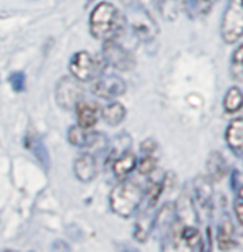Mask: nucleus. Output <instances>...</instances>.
<instances>
[{"mask_svg":"<svg viewBox=\"0 0 243 252\" xmlns=\"http://www.w3.org/2000/svg\"><path fill=\"white\" fill-rule=\"evenodd\" d=\"M73 173L78 182L81 183H89L96 178L98 175V163L96 158L91 154H81L76 157L73 163Z\"/></svg>","mask_w":243,"mask_h":252,"instance_id":"nucleus-11","label":"nucleus"},{"mask_svg":"<svg viewBox=\"0 0 243 252\" xmlns=\"http://www.w3.org/2000/svg\"><path fill=\"white\" fill-rule=\"evenodd\" d=\"M225 142L233 154L243 157V117L230 121L225 129Z\"/></svg>","mask_w":243,"mask_h":252,"instance_id":"nucleus-14","label":"nucleus"},{"mask_svg":"<svg viewBox=\"0 0 243 252\" xmlns=\"http://www.w3.org/2000/svg\"><path fill=\"white\" fill-rule=\"evenodd\" d=\"M220 35L227 45H235L243 38V0H228L220 23Z\"/></svg>","mask_w":243,"mask_h":252,"instance_id":"nucleus-4","label":"nucleus"},{"mask_svg":"<svg viewBox=\"0 0 243 252\" xmlns=\"http://www.w3.org/2000/svg\"><path fill=\"white\" fill-rule=\"evenodd\" d=\"M217 0H192V10L195 15L199 17H203V15H208L212 12L213 5H215Z\"/></svg>","mask_w":243,"mask_h":252,"instance_id":"nucleus-25","label":"nucleus"},{"mask_svg":"<svg viewBox=\"0 0 243 252\" xmlns=\"http://www.w3.org/2000/svg\"><path fill=\"white\" fill-rule=\"evenodd\" d=\"M25 147L37 157V160L40 161V163H43L46 168H48L50 166V155H48V152H46V147H45L43 142H41L40 139H37V137H33V135H27Z\"/></svg>","mask_w":243,"mask_h":252,"instance_id":"nucleus-20","label":"nucleus"},{"mask_svg":"<svg viewBox=\"0 0 243 252\" xmlns=\"http://www.w3.org/2000/svg\"><path fill=\"white\" fill-rule=\"evenodd\" d=\"M33 2H37V0H33Z\"/></svg>","mask_w":243,"mask_h":252,"instance_id":"nucleus-30","label":"nucleus"},{"mask_svg":"<svg viewBox=\"0 0 243 252\" xmlns=\"http://www.w3.org/2000/svg\"><path fill=\"white\" fill-rule=\"evenodd\" d=\"M104 61L103 56L91 55L89 51H76L70 60V73L75 79L80 83H86V81H94L98 76L104 73Z\"/></svg>","mask_w":243,"mask_h":252,"instance_id":"nucleus-3","label":"nucleus"},{"mask_svg":"<svg viewBox=\"0 0 243 252\" xmlns=\"http://www.w3.org/2000/svg\"><path fill=\"white\" fill-rule=\"evenodd\" d=\"M51 249H53V251H58V249H66V251H68L70 246H61V241H56L55 244L51 246Z\"/></svg>","mask_w":243,"mask_h":252,"instance_id":"nucleus-29","label":"nucleus"},{"mask_svg":"<svg viewBox=\"0 0 243 252\" xmlns=\"http://www.w3.org/2000/svg\"><path fill=\"white\" fill-rule=\"evenodd\" d=\"M103 58L106 64L118 71H131L136 66L134 56L122 45H119L118 40L103 41Z\"/></svg>","mask_w":243,"mask_h":252,"instance_id":"nucleus-7","label":"nucleus"},{"mask_svg":"<svg viewBox=\"0 0 243 252\" xmlns=\"http://www.w3.org/2000/svg\"><path fill=\"white\" fill-rule=\"evenodd\" d=\"M129 23L131 30L137 36V40L144 41V43H149V41L154 40L157 36V32H159L157 20L152 18L149 13H146L141 7L129 17Z\"/></svg>","mask_w":243,"mask_h":252,"instance_id":"nucleus-9","label":"nucleus"},{"mask_svg":"<svg viewBox=\"0 0 243 252\" xmlns=\"http://www.w3.org/2000/svg\"><path fill=\"white\" fill-rule=\"evenodd\" d=\"M136 165H137V157H136L134 152H131V149L122 152L121 155L116 157V158L113 160L114 177H116L118 180L127 178L136 170Z\"/></svg>","mask_w":243,"mask_h":252,"instance_id":"nucleus-15","label":"nucleus"},{"mask_svg":"<svg viewBox=\"0 0 243 252\" xmlns=\"http://www.w3.org/2000/svg\"><path fill=\"white\" fill-rule=\"evenodd\" d=\"M131 149V139L127 134H121L118 135L116 139L113 142V147L111 150H109V160H114L116 157H119L122 154V152L129 150Z\"/></svg>","mask_w":243,"mask_h":252,"instance_id":"nucleus-22","label":"nucleus"},{"mask_svg":"<svg viewBox=\"0 0 243 252\" xmlns=\"http://www.w3.org/2000/svg\"><path fill=\"white\" fill-rule=\"evenodd\" d=\"M127 116V111H126V106L122 102H119V101H113V102H109L108 106H104L101 109V117H103V121L108 124V126H111V127H116L119 126L122 121L126 119Z\"/></svg>","mask_w":243,"mask_h":252,"instance_id":"nucleus-17","label":"nucleus"},{"mask_svg":"<svg viewBox=\"0 0 243 252\" xmlns=\"http://www.w3.org/2000/svg\"><path fill=\"white\" fill-rule=\"evenodd\" d=\"M73 111L76 112V121L78 126L84 127V129H93L98 124L99 117H101V109L98 107V104H94L91 101H81L76 104Z\"/></svg>","mask_w":243,"mask_h":252,"instance_id":"nucleus-12","label":"nucleus"},{"mask_svg":"<svg viewBox=\"0 0 243 252\" xmlns=\"http://www.w3.org/2000/svg\"><path fill=\"white\" fill-rule=\"evenodd\" d=\"M164 2H165V0H137L139 7L146 13H149L152 18H156L157 15H159V13H162V8H164Z\"/></svg>","mask_w":243,"mask_h":252,"instance_id":"nucleus-23","label":"nucleus"},{"mask_svg":"<svg viewBox=\"0 0 243 252\" xmlns=\"http://www.w3.org/2000/svg\"><path fill=\"white\" fill-rule=\"evenodd\" d=\"M144 201V189L136 182L121 180V183L113 188L109 193V208L116 216L122 220H129L141 209Z\"/></svg>","mask_w":243,"mask_h":252,"instance_id":"nucleus-2","label":"nucleus"},{"mask_svg":"<svg viewBox=\"0 0 243 252\" xmlns=\"http://www.w3.org/2000/svg\"><path fill=\"white\" fill-rule=\"evenodd\" d=\"M136 168L141 175H146L147 177V175H151L157 168V158L154 155H144L141 160H137Z\"/></svg>","mask_w":243,"mask_h":252,"instance_id":"nucleus-24","label":"nucleus"},{"mask_svg":"<svg viewBox=\"0 0 243 252\" xmlns=\"http://www.w3.org/2000/svg\"><path fill=\"white\" fill-rule=\"evenodd\" d=\"M243 109V91L238 86L227 89L223 96V111L227 114H237Z\"/></svg>","mask_w":243,"mask_h":252,"instance_id":"nucleus-19","label":"nucleus"},{"mask_svg":"<svg viewBox=\"0 0 243 252\" xmlns=\"http://www.w3.org/2000/svg\"><path fill=\"white\" fill-rule=\"evenodd\" d=\"M104 135L98 134V132H93L91 129H84L81 126H71L68 129V142L73 147H78V149H93V147L98 145V142L103 139Z\"/></svg>","mask_w":243,"mask_h":252,"instance_id":"nucleus-10","label":"nucleus"},{"mask_svg":"<svg viewBox=\"0 0 243 252\" xmlns=\"http://www.w3.org/2000/svg\"><path fill=\"white\" fill-rule=\"evenodd\" d=\"M154 218H156L154 208H151V206H147L144 211L137 216L132 237H134L139 244H144V242L151 237L152 231H154Z\"/></svg>","mask_w":243,"mask_h":252,"instance_id":"nucleus-13","label":"nucleus"},{"mask_svg":"<svg viewBox=\"0 0 243 252\" xmlns=\"http://www.w3.org/2000/svg\"><path fill=\"white\" fill-rule=\"evenodd\" d=\"M233 213H235V218L238 220V222L243 226V185L237 189L235 201H233Z\"/></svg>","mask_w":243,"mask_h":252,"instance_id":"nucleus-27","label":"nucleus"},{"mask_svg":"<svg viewBox=\"0 0 243 252\" xmlns=\"http://www.w3.org/2000/svg\"><path fill=\"white\" fill-rule=\"evenodd\" d=\"M127 18L111 2H99L89 15V33L99 41L118 40L122 35Z\"/></svg>","mask_w":243,"mask_h":252,"instance_id":"nucleus-1","label":"nucleus"},{"mask_svg":"<svg viewBox=\"0 0 243 252\" xmlns=\"http://www.w3.org/2000/svg\"><path fill=\"white\" fill-rule=\"evenodd\" d=\"M192 201L197 209V215L210 216L212 215V204H213V188L212 180L208 177H199L194 178L192 182Z\"/></svg>","mask_w":243,"mask_h":252,"instance_id":"nucleus-8","label":"nucleus"},{"mask_svg":"<svg viewBox=\"0 0 243 252\" xmlns=\"http://www.w3.org/2000/svg\"><path fill=\"white\" fill-rule=\"evenodd\" d=\"M83 99V88L73 76H63L55 88V101L63 111H73L75 106Z\"/></svg>","mask_w":243,"mask_h":252,"instance_id":"nucleus-5","label":"nucleus"},{"mask_svg":"<svg viewBox=\"0 0 243 252\" xmlns=\"http://www.w3.org/2000/svg\"><path fill=\"white\" fill-rule=\"evenodd\" d=\"M205 168H207L208 178H210L212 182H222L228 173V165H227L225 157L217 150H213L208 154L207 161H205Z\"/></svg>","mask_w":243,"mask_h":252,"instance_id":"nucleus-16","label":"nucleus"},{"mask_svg":"<svg viewBox=\"0 0 243 252\" xmlns=\"http://www.w3.org/2000/svg\"><path fill=\"white\" fill-rule=\"evenodd\" d=\"M141 152L144 155H154L157 150H159V145H157V142L152 139V137H147L146 140L141 142Z\"/></svg>","mask_w":243,"mask_h":252,"instance_id":"nucleus-28","label":"nucleus"},{"mask_svg":"<svg viewBox=\"0 0 243 252\" xmlns=\"http://www.w3.org/2000/svg\"><path fill=\"white\" fill-rule=\"evenodd\" d=\"M230 71H232V78L235 79H243V43L238 45L232 53L230 60Z\"/></svg>","mask_w":243,"mask_h":252,"instance_id":"nucleus-21","label":"nucleus"},{"mask_svg":"<svg viewBox=\"0 0 243 252\" xmlns=\"http://www.w3.org/2000/svg\"><path fill=\"white\" fill-rule=\"evenodd\" d=\"M217 244L220 251H230L235 247V231H233V224L228 218H225L218 226Z\"/></svg>","mask_w":243,"mask_h":252,"instance_id":"nucleus-18","label":"nucleus"},{"mask_svg":"<svg viewBox=\"0 0 243 252\" xmlns=\"http://www.w3.org/2000/svg\"><path fill=\"white\" fill-rule=\"evenodd\" d=\"M127 91L126 81L118 74H101L94 79L93 93L99 99H106V101H114V99L124 96Z\"/></svg>","mask_w":243,"mask_h":252,"instance_id":"nucleus-6","label":"nucleus"},{"mask_svg":"<svg viewBox=\"0 0 243 252\" xmlns=\"http://www.w3.org/2000/svg\"><path fill=\"white\" fill-rule=\"evenodd\" d=\"M8 83H10V86L15 93H23L27 88V76L23 71H13L10 78H8Z\"/></svg>","mask_w":243,"mask_h":252,"instance_id":"nucleus-26","label":"nucleus"}]
</instances>
